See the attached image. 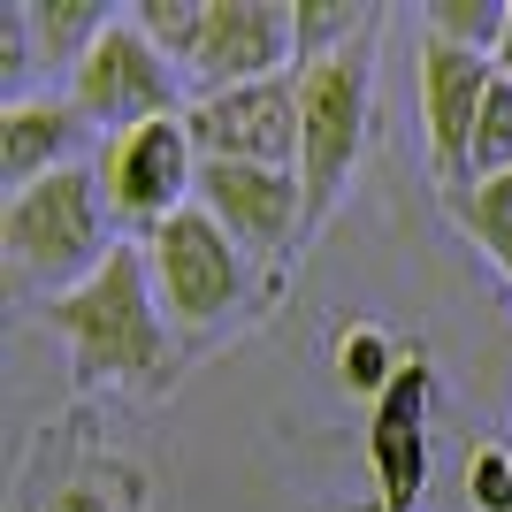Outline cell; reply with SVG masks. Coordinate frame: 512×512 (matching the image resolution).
Listing matches in <instances>:
<instances>
[{
  "label": "cell",
  "instance_id": "6da1fadb",
  "mask_svg": "<svg viewBox=\"0 0 512 512\" xmlns=\"http://www.w3.org/2000/svg\"><path fill=\"white\" fill-rule=\"evenodd\" d=\"M46 321L62 329V344H69V360H77L85 383L146 390L169 367V314L153 299V268L138 245H115L100 276H85L77 291H62L46 306Z\"/></svg>",
  "mask_w": 512,
  "mask_h": 512
},
{
  "label": "cell",
  "instance_id": "7a4b0ae2",
  "mask_svg": "<svg viewBox=\"0 0 512 512\" xmlns=\"http://www.w3.org/2000/svg\"><path fill=\"white\" fill-rule=\"evenodd\" d=\"M107 192H100V169H54L39 176V184H23V192H8V207H0V245H8V268H16L23 283H54V299L62 291H77L85 276H100L107 268Z\"/></svg>",
  "mask_w": 512,
  "mask_h": 512
},
{
  "label": "cell",
  "instance_id": "3957f363",
  "mask_svg": "<svg viewBox=\"0 0 512 512\" xmlns=\"http://www.w3.org/2000/svg\"><path fill=\"white\" fill-rule=\"evenodd\" d=\"M367 100H375V39L299 69V184L306 214L337 207L367 153Z\"/></svg>",
  "mask_w": 512,
  "mask_h": 512
},
{
  "label": "cell",
  "instance_id": "277c9868",
  "mask_svg": "<svg viewBox=\"0 0 512 512\" xmlns=\"http://www.w3.org/2000/svg\"><path fill=\"white\" fill-rule=\"evenodd\" d=\"M100 192H107V214L123 230H161L176 222L184 207H199V169L207 153L192 138V115H161V123H138V130H115L100 146Z\"/></svg>",
  "mask_w": 512,
  "mask_h": 512
},
{
  "label": "cell",
  "instance_id": "5b68a950",
  "mask_svg": "<svg viewBox=\"0 0 512 512\" xmlns=\"http://www.w3.org/2000/svg\"><path fill=\"white\" fill-rule=\"evenodd\" d=\"M69 100L85 107V123H107V138H115V130L184 115V107H176L184 100V69H176L130 16H115L100 39H92V54L69 69Z\"/></svg>",
  "mask_w": 512,
  "mask_h": 512
},
{
  "label": "cell",
  "instance_id": "8992f818",
  "mask_svg": "<svg viewBox=\"0 0 512 512\" xmlns=\"http://www.w3.org/2000/svg\"><path fill=\"white\" fill-rule=\"evenodd\" d=\"M146 268H153L161 314L184 321V329H207L245 299V245L207 207H184L176 222H161L146 237Z\"/></svg>",
  "mask_w": 512,
  "mask_h": 512
},
{
  "label": "cell",
  "instance_id": "52a82bcc",
  "mask_svg": "<svg viewBox=\"0 0 512 512\" xmlns=\"http://www.w3.org/2000/svg\"><path fill=\"white\" fill-rule=\"evenodd\" d=\"M283 62H299V31H291V8L283 0H207V31H199L192 54V85L237 92V85H268Z\"/></svg>",
  "mask_w": 512,
  "mask_h": 512
},
{
  "label": "cell",
  "instance_id": "ba28073f",
  "mask_svg": "<svg viewBox=\"0 0 512 512\" xmlns=\"http://www.w3.org/2000/svg\"><path fill=\"white\" fill-rule=\"evenodd\" d=\"M192 138L207 161H253V169H299V85H237L192 107Z\"/></svg>",
  "mask_w": 512,
  "mask_h": 512
},
{
  "label": "cell",
  "instance_id": "9c48e42d",
  "mask_svg": "<svg viewBox=\"0 0 512 512\" xmlns=\"http://www.w3.org/2000/svg\"><path fill=\"white\" fill-rule=\"evenodd\" d=\"M199 207H207L245 253H283L306 222V184H299V169L207 161V169H199Z\"/></svg>",
  "mask_w": 512,
  "mask_h": 512
},
{
  "label": "cell",
  "instance_id": "30bf717a",
  "mask_svg": "<svg viewBox=\"0 0 512 512\" xmlns=\"http://www.w3.org/2000/svg\"><path fill=\"white\" fill-rule=\"evenodd\" d=\"M490 85H497L490 54L421 39V138H428V161H436L451 184H467V146H474V123H482Z\"/></svg>",
  "mask_w": 512,
  "mask_h": 512
},
{
  "label": "cell",
  "instance_id": "8fae6325",
  "mask_svg": "<svg viewBox=\"0 0 512 512\" xmlns=\"http://www.w3.org/2000/svg\"><path fill=\"white\" fill-rule=\"evenodd\" d=\"M85 107L77 100H8L0 107V176L8 184H39L54 169H77L85 153Z\"/></svg>",
  "mask_w": 512,
  "mask_h": 512
},
{
  "label": "cell",
  "instance_id": "7c38bea8",
  "mask_svg": "<svg viewBox=\"0 0 512 512\" xmlns=\"http://www.w3.org/2000/svg\"><path fill=\"white\" fill-rule=\"evenodd\" d=\"M107 8L100 0H31V8H23V31H31V54H39V62H85L92 54V39H100L107 31Z\"/></svg>",
  "mask_w": 512,
  "mask_h": 512
},
{
  "label": "cell",
  "instance_id": "4fadbf2b",
  "mask_svg": "<svg viewBox=\"0 0 512 512\" xmlns=\"http://www.w3.org/2000/svg\"><path fill=\"white\" fill-rule=\"evenodd\" d=\"M375 8H360V0H299L291 8V31H299V69L329 62V54H344V46L375 39Z\"/></svg>",
  "mask_w": 512,
  "mask_h": 512
},
{
  "label": "cell",
  "instance_id": "5bb4252c",
  "mask_svg": "<svg viewBox=\"0 0 512 512\" xmlns=\"http://www.w3.org/2000/svg\"><path fill=\"white\" fill-rule=\"evenodd\" d=\"M459 222H467V237L512 276V176H474V184H459Z\"/></svg>",
  "mask_w": 512,
  "mask_h": 512
},
{
  "label": "cell",
  "instance_id": "9a60e30c",
  "mask_svg": "<svg viewBox=\"0 0 512 512\" xmlns=\"http://www.w3.org/2000/svg\"><path fill=\"white\" fill-rule=\"evenodd\" d=\"M505 23H512L505 0H436V8H428V39L467 46V54H490V62H497V46H505Z\"/></svg>",
  "mask_w": 512,
  "mask_h": 512
},
{
  "label": "cell",
  "instance_id": "2e32d148",
  "mask_svg": "<svg viewBox=\"0 0 512 512\" xmlns=\"http://www.w3.org/2000/svg\"><path fill=\"white\" fill-rule=\"evenodd\" d=\"M138 31H146L161 54H169L176 69H192V54H199V31H207V0H146L138 8Z\"/></svg>",
  "mask_w": 512,
  "mask_h": 512
},
{
  "label": "cell",
  "instance_id": "e0dca14e",
  "mask_svg": "<svg viewBox=\"0 0 512 512\" xmlns=\"http://www.w3.org/2000/svg\"><path fill=\"white\" fill-rule=\"evenodd\" d=\"M474 176H512V77H497L490 100H482V123H474V146H467V184Z\"/></svg>",
  "mask_w": 512,
  "mask_h": 512
},
{
  "label": "cell",
  "instance_id": "ac0fdd59",
  "mask_svg": "<svg viewBox=\"0 0 512 512\" xmlns=\"http://www.w3.org/2000/svg\"><path fill=\"white\" fill-rule=\"evenodd\" d=\"M467 505L474 512H512V451H474L467 459Z\"/></svg>",
  "mask_w": 512,
  "mask_h": 512
},
{
  "label": "cell",
  "instance_id": "d6986e66",
  "mask_svg": "<svg viewBox=\"0 0 512 512\" xmlns=\"http://www.w3.org/2000/svg\"><path fill=\"white\" fill-rule=\"evenodd\" d=\"M344 383H352V390L383 383V344H375V337H352V344H344Z\"/></svg>",
  "mask_w": 512,
  "mask_h": 512
},
{
  "label": "cell",
  "instance_id": "ffe728a7",
  "mask_svg": "<svg viewBox=\"0 0 512 512\" xmlns=\"http://www.w3.org/2000/svg\"><path fill=\"white\" fill-rule=\"evenodd\" d=\"M46 512H115V505H107L92 482H62V490L46 497Z\"/></svg>",
  "mask_w": 512,
  "mask_h": 512
},
{
  "label": "cell",
  "instance_id": "44dd1931",
  "mask_svg": "<svg viewBox=\"0 0 512 512\" xmlns=\"http://www.w3.org/2000/svg\"><path fill=\"white\" fill-rule=\"evenodd\" d=\"M497 77H512V23H505V46H497Z\"/></svg>",
  "mask_w": 512,
  "mask_h": 512
}]
</instances>
